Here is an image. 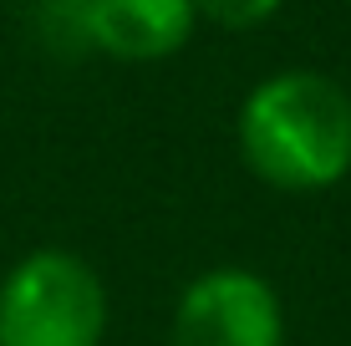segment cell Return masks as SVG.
Returning <instances> with one entry per match:
<instances>
[{
  "instance_id": "6da1fadb",
  "label": "cell",
  "mask_w": 351,
  "mask_h": 346,
  "mask_svg": "<svg viewBox=\"0 0 351 346\" xmlns=\"http://www.w3.org/2000/svg\"><path fill=\"white\" fill-rule=\"evenodd\" d=\"M245 169L280 194H326L351 173V92L326 71L260 77L234 117Z\"/></svg>"
},
{
  "instance_id": "7a4b0ae2",
  "label": "cell",
  "mask_w": 351,
  "mask_h": 346,
  "mask_svg": "<svg viewBox=\"0 0 351 346\" xmlns=\"http://www.w3.org/2000/svg\"><path fill=\"white\" fill-rule=\"evenodd\" d=\"M112 301L77 249H31L0 280V346H102Z\"/></svg>"
},
{
  "instance_id": "3957f363",
  "label": "cell",
  "mask_w": 351,
  "mask_h": 346,
  "mask_svg": "<svg viewBox=\"0 0 351 346\" xmlns=\"http://www.w3.org/2000/svg\"><path fill=\"white\" fill-rule=\"evenodd\" d=\"M173 346H285L280 291L245 265H214L193 275L173 301Z\"/></svg>"
},
{
  "instance_id": "277c9868",
  "label": "cell",
  "mask_w": 351,
  "mask_h": 346,
  "mask_svg": "<svg viewBox=\"0 0 351 346\" xmlns=\"http://www.w3.org/2000/svg\"><path fill=\"white\" fill-rule=\"evenodd\" d=\"M82 26L92 56L143 66L184 51L193 41L199 10L193 0H82Z\"/></svg>"
},
{
  "instance_id": "5b68a950",
  "label": "cell",
  "mask_w": 351,
  "mask_h": 346,
  "mask_svg": "<svg viewBox=\"0 0 351 346\" xmlns=\"http://www.w3.org/2000/svg\"><path fill=\"white\" fill-rule=\"evenodd\" d=\"M280 5H285V0H193L199 21L224 26V31H255L270 16H280Z\"/></svg>"
}]
</instances>
